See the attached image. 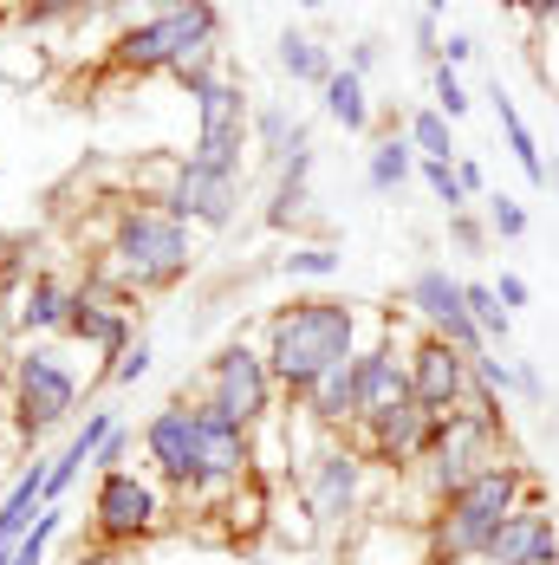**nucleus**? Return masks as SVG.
Returning a JSON list of instances; mask_svg holds the SVG:
<instances>
[{
    "instance_id": "473e14b6",
    "label": "nucleus",
    "mask_w": 559,
    "mask_h": 565,
    "mask_svg": "<svg viewBox=\"0 0 559 565\" xmlns=\"http://www.w3.org/2000/svg\"><path fill=\"white\" fill-rule=\"evenodd\" d=\"M416 170H423V182H430V195L443 202L449 215H462V209H468V189H462V175H455V163H443V157H423Z\"/></svg>"
},
{
    "instance_id": "2f4dec72",
    "label": "nucleus",
    "mask_w": 559,
    "mask_h": 565,
    "mask_svg": "<svg viewBox=\"0 0 559 565\" xmlns=\"http://www.w3.org/2000/svg\"><path fill=\"white\" fill-rule=\"evenodd\" d=\"M59 533H65V508H46L33 526H27V540L13 546V565H46V553H53Z\"/></svg>"
},
{
    "instance_id": "9b49d317",
    "label": "nucleus",
    "mask_w": 559,
    "mask_h": 565,
    "mask_svg": "<svg viewBox=\"0 0 559 565\" xmlns=\"http://www.w3.org/2000/svg\"><path fill=\"white\" fill-rule=\"evenodd\" d=\"M144 461L176 488V501L196 488V475H202V416H196V396H169L164 409H150V423H144Z\"/></svg>"
},
{
    "instance_id": "5701e85b",
    "label": "nucleus",
    "mask_w": 559,
    "mask_h": 565,
    "mask_svg": "<svg viewBox=\"0 0 559 565\" xmlns=\"http://www.w3.org/2000/svg\"><path fill=\"white\" fill-rule=\"evenodd\" d=\"M306 175H313V137L299 150H286L280 163V182H274V202H267V227H293L306 215Z\"/></svg>"
},
{
    "instance_id": "ea45409f",
    "label": "nucleus",
    "mask_w": 559,
    "mask_h": 565,
    "mask_svg": "<svg viewBox=\"0 0 559 565\" xmlns=\"http://www.w3.org/2000/svg\"><path fill=\"white\" fill-rule=\"evenodd\" d=\"M378 58H384V40H351V53H345V65H351L358 78H365V72L378 65Z\"/></svg>"
},
{
    "instance_id": "3c124183",
    "label": "nucleus",
    "mask_w": 559,
    "mask_h": 565,
    "mask_svg": "<svg viewBox=\"0 0 559 565\" xmlns=\"http://www.w3.org/2000/svg\"><path fill=\"white\" fill-rule=\"evenodd\" d=\"M553 182H559V157H553Z\"/></svg>"
},
{
    "instance_id": "37998d69",
    "label": "nucleus",
    "mask_w": 559,
    "mask_h": 565,
    "mask_svg": "<svg viewBox=\"0 0 559 565\" xmlns=\"http://www.w3.org/2000/svg\"><path fill=\"white\" fill-rule=\"evenodd\" d=\"M455 175H462V189H468V195H482V202H488V175H482V163L455 157Z\"/></svg>"
},
{
    "instance_id": "09e8293b",
    "label": "nucleus",
    "mask_w": 559,
    "mask_h": 565,
    "mask_svg": "<svg viewBox=\"0 0 559 565\" xmlns=\"http://www.w3.org/2000/svg\"><path fill=\"white\" fill-rule=\"evenodd\" d=\"M299 7H326V0H299Z\"/></svg>"
},
{
    "instance_id": "393cba45",
    "label": "nucleus",
    "mask_w": 559,
    "mask_h": 565,
    "mask_svg": "<svg viewBox=\"0 0 559 565\" xmlns=\"http://www.w3.org/2000/svg\"><path fill=\"white\" fill-rule=\"evenodd\" d=\"M319 98H326V117H333L338 130H371V92H365V78L351 65H338Z\"/></svg>"
},
{
    "instance_id": "2eb2a0df",
    "label": "nucleus",
    "mask_w": 559,
    "mask_h": 565,
    "mask_svg": "<svg viewBox=\"0 0 559 565\" xmlns=\"http://www.w3.org/2000/svg\"><path fill=\"white\" fill-rule=\"evenodd\" d=\"M482 565H559V520L547 513L540 488L507 513V526L488 540Z\"/></svg>"
},
{
    "instance_id": "f3484780",
    "label": "nucleus",
    "mask_w": 559,
    "mask_h": 565,
    "mask_svg": "<svg viewBox=\"0 0 559 565\" xmlns=\"http://www.w3.org/2000/svg\"><path fill=\"white\" fill-rule=\"evenodd\" d=\"M112 436H117V409H105V403H98V409H85V423L72 429V443L59 449L53 475H46V508H65L72 481H78V475H85V468L98 461V449H105Z\"/></svg>"
},
{
    "instance_id": "49530a36",
    "label": "nucleus",
    "mask_w": 559,
    "mask_h": 565,
    "mask_svg": "<svg viewBox=\"0 0 559 565\" xmlns=\"http://www.w3.org/2000/svg\"><path fill=\"white\" fill-rule=\"evenodd\" d=\"M423 13H430V20H443V13H449V0H423Z\"/></svg>"
},
{
    "instance_id": "de8ad7c7",
    "label": "nucleus",
    "mask_w": 559,
    "mask_h": 565,
    "mask_svg": "<svg viewBox=\"0 0 559 565\" xmlns=\"http://www.w3.org/2000/svg\"><path fill=\"white\" fill-rule=\"evenodd\" d=\"M78 565H124V559H78Z\"/></svg>"
},
{
    "instance_id": "412c9836",
    "label": "nucleus",
    "mask_w": 559,
    "mask_h": 565,
    "mask_svg": "<svg viewBox=\"0 0 559 565\" xmlns=\"http://www.w3.org/2000/svg\"><path fill=\"white\" fill-rule=\"evenodd\" d=\"M416 143H410V130H384L378 143H371V157H365V182L378 189V195H403V182L416 175Z\"/></svg>"
},
{
    "instance_id": "cd10ccee",
    "label": "nucleus",
    "mask_w": 559,
    "mask_h": 565,
    "mask_svg": "<svg viewBox=\"0 0 559 565\" xmlns=\"http://www.w3.org/2000/svg\"><path fill=\"white\" fill-rule=\"evenodd\" d=\"M338 267H345V254H338L333 241H299V247L280 254V274L286 280H333Z\"/></svg>"
},
{
    "instance_id": "58836bf2",
    "label": "nucleus",
    "mask_w": 559,
    "mask_h": 565,
    "mask_svg": "<svg viewBox=\"0 0 559 565\" xmlns=\"http://www.w3.org/2000/svg\"><path fill=\"white\" fill-rule=\"evenodd\" d=\"M449 234H455V241H462V247H468V254H475V247H482V241H488V227L475 222V215H468V209H462V215H449Z\"/></svg>"
},
{
    "instance_id": "423d86ee",
    "label": "nucleus",
    "mask_w": 559,
    "mask_h": 565,
    "mask_svg": "<svg viewBox=\"0 0 559 565\" xmlns=\"http://www.w3.org/2000/svg\"><path fill=\"white\" fill-rule=\"evenodd\" d=\"M169 513H176V488H169L157 468H112V475H98L92 533L105 546H144L150 533L169 526Z\"/></svg>"
},
{
    "instance_id": "79ce46f5",
    "label": "nucleus",
    "mask_w": 559,
    "mask_h": 565,
    "mask_svg": "<svg viewBox=\"0 0 559 565\" xmlns=\"http://www.w3.org/2000/svg\"><path fill=\"white\" fill-rule=\"evenodd\" d=\"M495 292H502V306H507V312L534 299V292H527V280H520V274H502V280H495Z\"/></svg>"
},
{
    "instance_id": "4be33fe9",
    "label": "nucleus",
    "mask_w": 559,
    "mask_h": 565,
    "mask_svg": "<svg viewBox=\"0 0 559 565\" xmlns=\"http://www.w3.org/2000/svg\"><path fill=\"white\" fill-rule=\"evenodd\" d=\"M280 72H286L293 85H313V92H326V78L338 72V58H333V46H319L313 33L286 26V33H280Z\"/></svg>"
},
{
    "instance_id": "9d476101",
    "label": "nucleus",
    "mask_w": 559,
    "mask_h": 565,
    "mask_svg": "<svg viewBox=\"0 0 559 565\" xmlns=\"http://www.w3.org/2000/svg\"><path fill=\"white\" fill-rule=\"evenodd\" d=\"M65 339H72V344H92V351L105 358V384H112V364L130 351V344H137V332H130V299H124L105 274H85V286H72Z\"/></svg>"
},
{
    "instance_id": "4468645a",
    "label": "nucleus",
    "mask_w": 559,
    "mask_h": 565,
    "mask_svg": "<svg viewBox=\"0 0 559 565\" xmlns=\"http://www.w3.org/2000/svg\"><path fill=\"white\" fill-rule=\"evenodd\" d=\"M164 209H169V215H182L189 227H209V234H222V227L241 215V175L202 170V163H189V157H182L176 189H169Z\"/></svg>"
},
{
    "instance_id": "6e6552de",
    "label": "nucleus",
    "mask_w": 559,
    "mask_h": 565,
    "mask_svg": "<svg viewBox=\"0 0 559 565\" xmlns=\"http://www.w3.org/2000/svg\"><path fill=\"white\" fill-rule=\"evenodd\" d=\"M299 494L313 501L319 526H345L351 513L365 508V494H371V461L351 449V443L326 436L319 449L299 461Z\"/></svg>"
},
{
    "instance_id": "dca6fc26",
    "label": "nucleus",
    "mask_w": 559,
    "mask_h": 565,
    "mask_svg": "<svg viewBox=\"0 0 559 565\" xmlns=\"http://www.w3.org/2000/svg\"><path fill=\"white\" fill-rule=\"evenodd\" d=\"M7 326L20 332V339H65V312H72V286L46 274V267H33L20 286H7Z\"/></svg>"
},
{
    "instance_id": "39448f33",
    "label": "nucleus",
    "mask_w": 559,
    "mask_h": 565,
    "mask_svg": "<svg viewBox=\"0 0 559 565\" xmlns=\"http://www.w3.org/2000/svg\"><path fill=\"white\" fill-rule=\"evenodd\" d=\"M7 396H13L20 429H27V436H46L59 423H72V409H78V396H85V377H78V364H72L53 339H20L13 371H7Z\"/></svg>"
},
{
    "instance_id": "6ab92c4d",
    "label": "nucleus",
    "mask_w": 559,
    "mask_h": 565,
    "mask_svg": "<svg viewBox=\"0 0 559 565\" xmlns=\"http://www.w3.org/2000/svg\"><path fill=\"white\" fill-rule=\"evenodd\" d=\"M46 475H53V461H27L20 468V481L7 488V501H0V553H13L20 540H27V526L46 513Z\"/></svg>"
},
{
    "instance_id": "a878e982",
    "label": "nucleus",
    "mask_w": 559,
    "mask_h": 565,
    "mask_svg": "<svg viewBox=\"0 0 559 565\" xmlns=\"http://www.w3.org/2000/svg\"><path fill=\"white\" fill-rule=\"evenodd\" d=\"M313 130L299 124V117H286L280 105H254V143H261V157L267 163H286V150H299Z\"/></svg>"
},
{
    "instance_id": "bb28decb",
    "label": "nucleus",
    "mask_w": 559,
    "mask_h": 565,
    "mask_svg": "<svg viewBox=\"0 0 559 565\" xmlns=\"http://www.w3.org/2000/svg\"><path fill=\"white\" fill-rule=\"evenodd\" d=\"M462 292H468V312H475L488 351H507V339H514V312L502 306V292H495L488 280H462Z\"/></svg>"
},
{
    "instance_id": "20e7f679",
    "label": "nucleus",
    "mask_w": 559,
    "mask_h": 565,
    "mask_svg": "<svg viewBox=\"0 0 559 565\" xmlns=\"http://www.w3.org/2000/svg\"><path fill=\"white\" fill-rule=\"evenodd\" d=\"M222 46V7L215 0H189V7H169V13H144L130 26H117L112 40V65L117 72H176L189 58L215 53Z\"/></svg>"
},
{
    "instance_id": "b1692460",
    "label": "nucleus",
    "mask_w": 559,
    "mask_h": 565,
    "mask_svg": "<svg viewBox=\"0 0 559 565\" xmlns=\"http://www.w3.org/2000/svg\"><path fill=\"white\" fill-rule=\"evenodd\" d=\"M495 124H502L514 163L527 170V182H534V189H547V182H553V170H547V157H540V143H534V130H527V117L514 111V98H507L502 85H495Z\"/></svg>"
},
{
    "instance_id": "e433bc0d",
    "label": "nucleus",
    "mask_w": 559,
    "mask_h": 565,
    "mask_svg": "<svg viewBox=\"0 0 559 565\" xmlns=\"http://www.w3.org/2000/svg\"><path fill=\"white\" fill-rule=\"evenodd\" d=\"M410 40H416V53L430 58V72H436V65H443V26H436V20H430V13H423V20H416V26H410Z\"/></svg>"
},
{
    "instance_id": "72a5a7b5",
    "label": "nucleus",
    "mask_w": 559,
    "mask_h": 565,
    "mask_svg": "<svg viewBox=\"0 0 559 565\" xmlns=\"http://www.w3.org/2000/svg\"><path fill=\"white\" fill-rule=\"evenodd\" d=\"M430 98H436V111L455 124V117H468V85H462V72L455 65H436L430 72Z\"/></svg>"
},
{
    "instance_id": "a211bd4d",
    "label": "nucleus",
    "mask_w": 559,
    "mask_h": 565,
    "mask_svg": "<svg viewBox=\"0 0 559 565\" xmlns=\"http://www.w3.org/2000/svg\"><path fill=\"white\" fill-rule=\"evenodd\" d=\"M351 384H358V416H365V409H384V403H403V396H410V358L391 351L384 339L358 344Z\"/></svg>"
},
{
    "instance_id": "7ed1b4c3",
    "label": "nucleus",
    "mask_w": 559,
    "mask_h": 565,
    "mask_svg": "<svg viewBox=\"0 0 559 565\" xmlns=\"http://www.w3.org/2000/svg\"><path fill=\"white\" fill-rule=\"evenodd\" d=\"M534 494V475L520 468V461H488L482 475H468L455 494H449L443 508L430 513V526H423V553L430 565H468L488 553V540L507 526V513L520 508Z\"/></svg>"
},
{
    "instance_id": "603ef678",
    "label": "nucleus",
    "mask_w": 559,
    "mask_h": 565,
    "mask_svg": "<svg viewBox=\"0 0 559 565\" xmlns=\"http://www.w3.org/2000/svg\"><path fill=\"white\" fill-rule=\"evenodd\" d=\"M468 565H482V559H468Z\"/></svg>"
},
{
    "instance_id": "7c9ffc66",
    "label": "nucleus",
    "mask_w": 559,
    "mask_h": 565,
    "mask_svg": "<svg viewBox=\"0 0 559 565\" xmlns=\"http://www.w3.org/2000/svg\"><path fill=\"white\" fill-rule=\"evenodd\" d=\"M46 72V53L27 40V33H0V78H13V85H33Z\"/></svg>"
},
{
    "instance_id": "ddd939ff",
    "label": "nucleus",
    "mask_w": 559,
    "mask_h": 565,
    "mask_svg": "<svg viewBox=\"0 0 559 565\" xmlns=\"http://www.w3.org/2000/svg\"><path fill=\"white\" fill-rule=\"evenodd\" d=\"M468 384H475V358L462 344L436 339V332H416L410 339V396L430 409V416H449L468 403Z\"/></svg>"
},
{
    "instance_id": "a19ab883",
    "label": "nucleus",
    "mask_w": 559,
    "mask_h": 565,
    "mask_svg": "<svg viewBox=\"0 0 559 565\" xmlns=\"http://www.w3.org/2000/svg\"><path fill=\"white\" fill-rule=\"evenodd\" d=\"M475 58V40L462 33V26H449V40H443V65H468Z\"/></svg>"
},
{
    "instance_id": "c756f323",
    "label": "nucleus",
    "mask_w": 559,
    "mask_h": 565,
    "mask_svg": "<svg viewBox=\"0 0 559 565\" xmlns=\"http://www.w3.org/2000/svg\"><path fill=\"white\" fill-rule=\"evenodd\" d=\"M403 130H410L416 157H443V163H455V130H449V117L436 111V105H430V111H410Z\"/></svg>"
},
{
    "instance_id": "f8f14e48",
    "label": "nucleus",
    "mask_w": 559,
    "mask_h": 565,
    "mask_svg": "<svg viewBox=\"0 0 559 565\" xmlns=\"http://www.w3.org/2000/svg\"><path fill=\"white\" fill-rule=\"evenodd\" d=\"M403 306H410V319H416L423 332L462 344L468 358H482V351H488L482 326H475V312H468V292H462V280H455L449 267H416L410 286H403Z\"/></svg>"
},
{
    "instance_id": "c85d7f7f",
    "label": "nucleus",
    "mask_w": 559,
    "mask_h": 565,
    "mask_svg": "<svg viewBox=\"0 0 559 565\" xmlns=\"http://www.w3.org/2000/svg\"><path fill=\"white\" fill-rule=\"evenodd\" d=\"M274 533L286 540V546H313L326 526H319V513H313V501H306L299 488H293V501H286V494L274 488Z\"/></svg>"
},
{
    "instance_id": "c9c22d12",
    "label": "nucleus",
    "mask_w": 559,
    "mask_h": 565,
    "mask_svg": "<svg viewBox=\"0 0 559 565\" xmlns=\"http://www.w3.org/2000/svg\"><path fill=\"white\" fill-rule=\"evenodd\" d=\"M150 358H157V344H150V339H137V344H130V351H124V358L112 364V384H117V391L144 384V377H150Z\"/></svg>"
},
{
    "instance_id": "4c0bfd02",
    "label": "nucleus",
    "mask_w": 559,
    "mask_h": 565,
    "mask_svg": "<svg viewBox=\"0 0 559 565\" xmlns=\"http://www.w3.org/2000/svg\"><path fill=\"white\" fill-rule=\"evenodd\" d=\"M124 455H130V429L117 423V436H112V443H105V449H98V461H92V468H98V475H112V468H130Z\"/></svg>"
},
{
    "instance_id": "c03bdc74",
    "label": "nucleus",
    "mask_w": 559,
    "mask_h": 565,
    "mask_svg": "<svg viewBox=\"0 0 559 565\" xmlns=\"http://www.w3.org/2000/svg\"><path fill=\"white\" fill-rule=\"evenodd\" d=\"M507 13H540V0H502Z\"/></svg>"
},
{
    "instance_id": "f704fd0d",
    "label": "nucleus",
    "mask_w": 559,
    "mask_h": 565,
    "mask_svg": "<svg viewBox=\"0 0 559 565\" xmlns=\"http://www.w3.org/2000/svg\"><path fill=\"white\" fill-rule=\"evenodd\" d=\"M527 209L514 202V195H488V234H502V241H520L527 234Z\"/></svg>"
},
{
    "instance_id": "f03ea898",
    "label": "nucleus",
    "mask_w": 559,
    "mask_h": 565,
    "mask_svg": "<svg viewBox=\"0 0 559 565\" xmlns=\"http://www.w3.org/2000/svg\"><path fill=\"white\" fill-rule=\"evenodd\" d=\"M189 260H196V227L182 222V215H169L164 202H124L112 215L105 260L92 274H105L130 299V292H164V286H176L189 274Z\"/></svg>"
},
{
    "instance_id": "0eeeda50",
    "label": "nucleus",
    "mask_w": 559,
    "mask_h": 565,
    "mask_svg": "<svg viewBox=\"0 0 559 565\" xmlns=\"http://www.w3.org/2000/svg\"><path fill=\"white\" fill-rule=\"evenodd\" d=\"M202 403H215V409H228L234 423H267L280 409V384H274V364H267V351L254 339H228L209 364H202V377H196V391Z\"/></svg>"
},
{
    "instance_id": "aec40b11",
    "label": "nucleus",
    "mask_w": 559,
    "mask_h": 565,
    "mask_svg": "<svg viewBox=\"0 0 559 565\" xmlns=\"http://www.w3.org/2000/svg\"><path fill=\"white\" fill-rule=\"evenodd\" d=\"M299 416H313L326 436H351V423H358V384H351V358L338 364V371H326L313 391H306V403H293Z\"/></svg>"
},
{
    "instance_id": "a18cd8bd",
    "label": "nucleus",
    "mask_w": 559,
    "mask_h": 565,
    "mask_svg": "<svg viewBox=\"0 0 559 565\" xmlns=\"http://www.w3.org/2000/svg\"><path fill=\"white\" fill-rule=\"evenodd\" d=\"M137 7H150V13H169V7H189V0H137Z\"/></svg>"
},
{
    "instance_id": "1a4fd4ad",
    "label": "nucleus",
    "mask_w": 559,
    "mask_h": 565,
    "mask_svg": "<svg viewBox=\"0 0 559 565\" xmlns=\"http://www.w3.org/2000/svg\"><path fill=\"white\" fill-rule=\"evenodd\" d=\"M430 409L416 403V396H403V403H384V409H365L358 423H351V449L365 455L378 475H410L423 449H430Z\"/></svg>"
},
{
    "instance_id": "f257e3e1",
    "label": "nucleus",
    "mask_w": 559,
    "mask_h": 565,
    "mask_svg": "<svg viewBox=\"0 0 559 565\" xmlns=\"http://www.w3.org/2000/svg\"><path fill=\"white\" fill-rule=\"evenodd\" d=\"M384 339V319H365L358 299H333V292H313V299H293L267 312L261 326V351L274 364V384H280V403H306V391L338 371L345 358H358V344Z\"/></svg>"
},
{
    "instance_id": "8fccbe9b",
    "label": "nucleus",
    "mask_w": 559,
    "mask_h": 565,
    "mask_svg": "<svg viewBox=\"0 0 559 565\" xmlns=\"http://www.w3.org/2000/svg\"><path fill=\"white\" fill-rule=\"evenodd\" d=\"M0 565H13V553H0Z\"/></svg>"
}]
</instances>
